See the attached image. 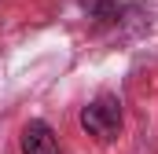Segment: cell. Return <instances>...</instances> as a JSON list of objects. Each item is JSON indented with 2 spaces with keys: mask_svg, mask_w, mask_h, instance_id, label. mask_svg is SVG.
Wrapping results in <instances>:
<instances>
[{
  "mask_svg": "<svg viewBox=\"0 0 158 154\" xmlns=\"http://www.w3.org/2000/svg\"><path fill=\"white\" fill-rule=\"evenodd\" d=\"M81 128L88 136H99V140H114L121 128V103L114 95H99L96 103H88L81 110Z\"/></svg>",
  "mask_w": 158,
  "mask_h": 154,
  "instance_id": "1",
  "label": "cell"
},
{
  "mask_svg": "<svg viewBox=\"0 0 158 154\" xmlns=\"http://www.w3.org/2000/svg\"><path fill=\"white\" fill-rule=\"evenodd\" d=\"M22 154H59V140L44 121H30L22 128Z\"/></svg>",
  "mask_w": 158,
  "mask_h": 154,
  "instance_id": "2",
  "label": "cell"
}]
</instances>
